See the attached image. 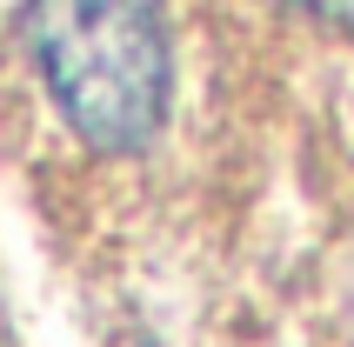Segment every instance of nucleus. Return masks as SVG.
Instances as JSON below:
<instances>
[{
	"instance_id": "nucleus-1",
	"label": "nucleus",
	"mask_w": 354,
	"mask_h": 347,
	"mask_svg": "<svg viewBox=\"0 0 354 347\" xmlns=\"http://www.w3.org/2000/svg\"><path fill=\"white\" fill-rule=\"evenodd\" d=\"M14 100L54 180L80 194L134 180L180 114L167 0H27L14 20Z\"/></svg>"
},
{
	"instance_id": "nucleus-2",
	"label": "nucleus",
	"mask_w": 354,
	"mask_h": 347,
	"mask_svg": "<svg viewBox=\"0 0 354 347\" xmlns=\"http://www.w3.org/2000/svg\"><path fill=\"white\" fill-rule=\"evenodd\" d=\"M268 7L308 20V27H354V0H268Z\"/></svg>"
}]
</instances>
